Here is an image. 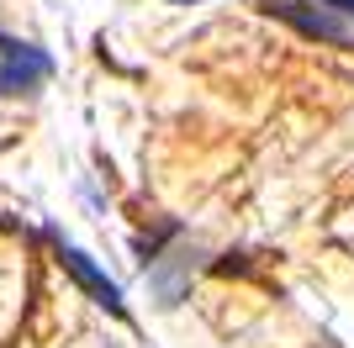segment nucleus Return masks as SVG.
<instances>
[{"label":"nucleus","instance_id":"obj_1","mask_svg":"<svg viewBox=\"0 0 354 348\" xmlns=\"http://www.w3.org/2000/svg\"><path fill=\"white\" fill-rule=\"evenodd\" d=\"M53 74V58L37 43H21V37H0V95H27Z\"/></svg>","mask_w":354,"mask_h":348},{"label":"nucleus","instance_id":"obj_2","mask_svg":"<svg viewBox=\"0 0 354 348\" xmlns=\"http://www.w3.org/2000/svg\"><path fill=\"white\" fill-rule=\"evenodd\" d=\"M270 11L275 16H286L296 32H307V37H317V43H339V48H349L354 43V27L344 21L339 11H328V6H317V0H270Z\"/></svg>","mask_w":354,"mask_h":348},{"label":"nucleus","instance_id":"obj_3","mask_svg":"<svg viewBox=\"0 0 354 348\" xmlns=\"http://www.w3.org/2000/svg\"><path fill=\"white\" fill-rule=\"evenodd\" d=\"M59 259H64V269L74 275V285L85 290V296H90L95 306H106L111 317H127V301H122V285H117L111 275H106V269H95V259H90V253H80L74 243H64V238H59Z\"/></svg>","mask_w":354,"mask_h":348},{"label":"nucleus","instance_id":"obj_4","mask_svg":"<svg viewBox=\"0 0 354 348\" xmlns=\"http://www.w3.org/2000/svg\"><path fill=\"white\" fill-rule=\"evenodd\" d=\"M317 6H328V11H339V16H349V21H354V0H317Z\"/></svg>","mask_w":354,"mask_h":348},{"label":"nucleus","instance_id":"obj_5","mask_svg":"<svg viewBox=\"0 0 354 348\" xmlns=\"http://www.w3.org/2000/svg\"><path fill=\"white\" fill-rule=\"evenodd\" d=\"M175 6H196V0H175Z\"/></svg>","mask_w":354,"mask_h":348}]
</instances>
